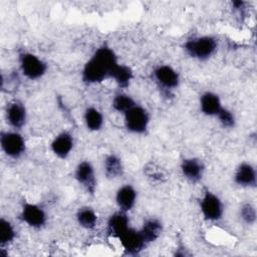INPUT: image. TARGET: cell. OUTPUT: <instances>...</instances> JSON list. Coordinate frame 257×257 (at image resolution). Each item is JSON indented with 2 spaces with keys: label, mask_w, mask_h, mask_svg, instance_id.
Masks as SVG:
<instances>
[{
  "label": "cell",
  "mask_w": 257,
  "mask_h": 257,
  "mask_svg": "<svg viewBox=\"0 0 257 257\" xmlns=\"http://www.w3.org/2000/svg\"><path fill=\"white\" fill-rule=\"evenodd\" d=\"M118 63V57L114 50L107 45H101L84 63L80 73L81 80L83 83L91 85L110 79L111 72Z\"/></svg>",
  "instance_id": "obj_1"
},
{
  "label": "cell",
  "mask_w": 257,
  "mask_h": 257,
  "mask_svg": "<svg viewBox=\"0 0 257 257\" xmlns=\"http://www.w3.org/2000/svg\"><path fill=\"white\" fill-rule=\"evenodd\" d=\"M218 49V39L213 35H200L188 39L184 50L188 56L199 61L210 59Z\"/></svg>",
  "instance_id": "obj_2"
},
{
  "label": "cell",
  "mask_w": 257,
  "mask_h": 257,
  "mask_svg": "<svg viewBox=\"0 0 257 257\" xmlns=\"http://www.w3.org/2000/svg\"><path fill=\"white\" fill-rule=\"evenodd\" d=\"M18 63L21 74L29 80L41 79L47 72L48 65L41 57L33 52L22 50L18 54Z\"/></svg>",
  "instance_id": "obj_3"
},
{
  "label": "cell",
  "mask_w": 257,
  "mask_h": 257,
  "mask_svg": "<svg viewBox=\"0 0 257 257\" xmlns=\"http://www.w3.org/2000/svg\"><path fill=\"white\" fill-rule=\"evenodd\" d=\"M199 207L204 220L208 222H219L222 220L225 212V206L221 198L214 192L206 189L200 200Z\"/></svg>",
  "instance_id": "obj_4"
},
{
  "label": "cell",
  "mask_w": 257,
  "mask_h": 257,
  "mask_svg": "<svg viewBox=\"0 0 257 257\" xmlns=\"http://www.w3.org/2000/svg\"><path fill=\"white\" fill-rule=\"evenodd\" d=\"M0 147L7 158L18 160L26 152V141L19 131H1Z\"/></svg>",
  "instance_id": "obj_5"
},
{
  "label": "cell",
  "mask_w": 257,
  "mask_h": 257,
  "mask_svg": "<svg viewBox=\"0 0 257 257\" xmlns=\"http://www.w3.org/2000/svg\"><path fill=\"white\" fill-rule=\"evenodd\" d=\"M151 122L149 111L137 104L123 114V123L127 132L134 135H146Z\"/></svg>",
  "instance_id": "obj_6"
},
{
  "label": "cell",
  "mask_w": 257,
  "mask_h": 257,
  "mask_svg": "<svg viewBox=\"0 0 257 257\" xmlns=\"http://www.w3.org/2000/svg\"><path fill=\"white\" fill-rule=\"evenodd\" d=\"M20 219L32 229H41L47 223L46 211L38 204L23 201L20 210Z\"/></svg>",
  "instance_id": "obj_7"
},
{
  "label": "cell",
  "mask_w": 257,
  "mask_h": 257,
  "mask_svg": "<svg viewBox=\"0 0 257 257\" xmlns=\"http://www.w3.org/2000/svg\"><path fill=\"white\" fill-rule=\"evenodd\" d=\"M153 77L160 88L167 92L177 89L181 82L180 73L170 64H160L153 70Z\"/></svg>",
  "instance_id": "obj_8"
},
{
  "label": "cell",
  "mask_w": 257,
  "mask_h": 257,
  "mask_svg": "<svg viewBox=\"0 0 257 257\" xmlns=\"http://www.w3.org/2000/svg\"><path fill=\"white\" fill-rule=\"evenodd\" d=\"M74 179L77 184L89 195H94L97 187L95 170L91 162L80 161L74 169Z\"/></svg>",
  "instance_id": "obj_9"
},
{
  "label": "cell",
  "mask_w": 257,
  "mask_h": 257,
  "mask_svg": "<svg viewBox=\"0 0 257 257\" xmlns=\"http://www.w3.org/2000/svg\"><path fill=\"white\" fill-rule=\"evenodd\" d=\"M4 115L7 124L12 130L20 131L27 122V108L25 104L18 99H13L7 102L4 109Z\"/></svg>",
  "instance_id": "obj_10"
},
{
  "label": "cell",
  "mask_w": 257,
  "mask_h": 257,
  "mask_svg": "<svg viewBox=\"0 0 257 257\" xmlns=\"http://www.w3.org/2000/svg\"><path fill=\"white\" fill-rule=\"evenodd\" d=\"M117 239L125 255H131V256L139 255L148 245L140 229H136L133 227H130Z\"/></svg>",
  "instance_id": "obj_11"
},
{
  "label": "cell",
  "mask_w": 257,
  "mask_h": 257,
  "mask_svg": "<svg viewBox=\"0 0 257 257\" xmlns=\"http://www.w3.org/2000/svg\"><path fill=\"white\" fill-rule=\"evenodd\" d=\"M234 183L241 188L254 189L257 186V172L255 166L250 162H241L233 174Z\"/></svg>",
  "instance_id": "obj_12"
},
{
  "label": "cell",
  "mask_w": 257,
  "mask_h": 257,
  "mask_svg": "<svg viewBox=\"0 0 257 257\" xmlns=\"http://www.w3.org/2000/svg\"><path fill=\"white\" fill-rule=\"evenodd\" d=\"M74 137L70 132L62 131L57 134L51 141L49 147L52 154L60 159H67L74 149Z\"/></svg>",
  "instance_id": "obj_13"
},
{
  "label": "cell",
  "mask_w": 257,
  "mask_h": 257,
  "mask_svg": "<svg viewBox=\"0 0 257 257\" xmlns=\"http://www.w3.org/2000/svg\"><path fill=\"white\" fill-rule=\"evenodd\" d=\"M204 162L196 157L185 158L181 161L180 171L182 176L192 184H197L202 181L205 174Z\"/></svg>",
  "instance_id": "obj_14"
},
{
  "label": "cell",
  "mask_w": 257,
  "mask_h": 257,
  "mask_svg": "<svg viewBox=\"0 0 257 257\" xmlns=\"http://www.w3.org/2000/svg\"><path fill=\"white\" fill-rule=\"evenodd\" d=\"M137 200H138V191L131 184H124L120 186L115 192L114 201L118 210L120 211H123L126 213L132 211L137 204Z\"/></svg>",
  "instance_id": "obj_15"
},
{
  "label": "cell",
  "mask_w": 257,
  "mask_h": 257,
  "mask_svg": "<svg viewBox=\"0 0 257 257\" xmlns=\"http://www.w3.org/2000/svg\"><path fill=\"white\" fill-rule=\"evenodd\" d=\"M199 106L201 112L210 117H216L221 108L224 106L219 94L214 91H204L199 98Z\"/></svg>",
  "instance_id": "obj_16"
},
{
  "label": "cell",
  "mask_w": 257,
  "mask_h": 257,
  "mask_svg": "<svg viewBox=\"0 0 257 257\" xmlns=\"http://www.w3.org/2000/svg\"><path fill=\"white\" fill-rule=\"evenodd\" d=\"M130 225V218L126 212L123 211H116L108 217L106 223V229L109 236L113 238H118L122 233H124L128 228Z\"/></svg>",
  "instance_id": "obj_17"
},
{
  "label": "cell",
  "mask_w": 257,
  "mask_h": 257,
  "mask_svg": "<svg viewBox=\"0 0 257 257\" xmlns=\"http://www.w3.org/2000/svg\"><path fill=\"white\" fill-rule=\"evenodd\" d=\"M140 231L146 243L149 245L156 242L161 237L163 233V223L156 217L147 218L140 228Z\"/></svg>",
  "instance_id": "obj_18"
},
{
  "label": "cell",
  "mask_w": 257,
  "mask_h": 257,
  "mask_svg": "<svg viewBox=\"0 0 257 257\" xmlns=\"http://www.w3.org/2000/svg\"><path fill=\"white\" fill-rule=\"evenodd\" d=\"M124 167L121 159L115 154H108L103 159V174L108 180H115L123 175Z\"/></svg>",
  "instance_id": "obj_19"
},
{
  "label": "cell",
  "mask_w": 257,
  "mask_h": 257,
  "mask_svg": "<svg viewBox=\"0 0 257 257\" xmlns=\"http://www.w3.org/2000/svg\"><path fill=\"white\" fill-rule=\"evenodd\" d=\"M83 122L87 131L96 133L101 131L104 124L103 113L95 106L89 105L84 109Z\"/></svg>",
  "instance_id": "obj_20"
},
{
  "label": "cell",
  "mask_w": 257,
  "mask_h": 257,
  "mask_svg": "<svg viewBox=\"0 0 257 257\" xmlns=\"http://www.w3.org/2000/svg\"><path fill=\"white\" fill-rule=\"evenodd\" d=\"M75 219L81 228L85 230H91L96 227L98 217L93 208L89 206H82L77 209Z\"/></svg>",
  "instance_id": "obj_21"
},
{
  "label": "cell",
  "mask_w": 257,
  "mask_h": 257,
  "mask_svg": "<svg viewBox=\"0 0 257 257\" xmlns=\"http://www.w3.org/2000/svg\"><path fill=\"white\" fill-rule=\"evenodd\" d=\"M134 78L133 69L125 64L118 63L111 72L110 79H112L119 88H126Z\"/></svg>",
  "instance_id": "obj_22"
},
{
  "label": "cell",
  "mask_w": 257,
  "mask_h": 257,
  "mask_svg": "<svg viewBox=\"0 0 257 257\" xmlns=\"http://www.w3.org/2000/svg\"><path fill=\"white\" fill-rule=\"evenodd\" d=\"M137 104L138 103L135 98L125 92H118L114 94L111 100L112 109L122 115Z\"/></svg>",
  "instance_id": "obj_23"
},
{
  "label": "cell",
  "mask_w": 257,
  "mask_h": 257,
  "mask_svg": "<svg viewBox=\"0 0 257 257\" xmlns=\"http://www.w3.org/2000/svg\"><path fill=\"white\" fill-rule=\"evenodd\" d=\"M17 237V231L10 220L2 217L0 219V247L5 248L12 244Z\"/></svg>",
  "instance_id": "obj_24"
},
{
  "label": "cell",
  "mask_w": 257,
  "mask_h": 257,
  "mask_svg": "<svg viewBox=\"0 0 257 257\" xmlns=\"http://www.w3.org/2000/svg\"><path fill=\"white\" fill-rule=\"evenodd\" d=\"M238 216L243 224L247 226H254L257 220L256 207L251 202H244L239 208Z\"/></svg>",
  "instance_id": "obj_25"
},
{
  "label": "cell",
  "mask_w": 257,
  "mask_h": 257,
  "mask_svg": "<svg viewBox=\"0 0 257 257\" xmlns=\"http://www.w3.org/2000/svg\"><path fill=\"white\" fill-rule=\"evenodd\" d=\"M144 175L154 181V182H158V183H162L165 182L168 179V174L166 172L165 169H163L162 167H160L158 164L153 163V162H149L144 166Z\"/></svg>",
  "instance_id": "obj_26"
},
{
  "label": "cell",
  "mask_w": 257,
  "mask_h": 257,
  "mask_svg": "<svg viewBox=\"0 0 257 257\" xmlns=\"http://www.w3.org/2000/svg\"><path fill=\"white\" fill-rule=\"evenodd\" d=\"M216 118L220 124L225 128H233L236 125V116L234 112L226 106H223L219 113L216 115Z\"/></svg>",
  "instance_id": "obj_27"
}]
</instances>
